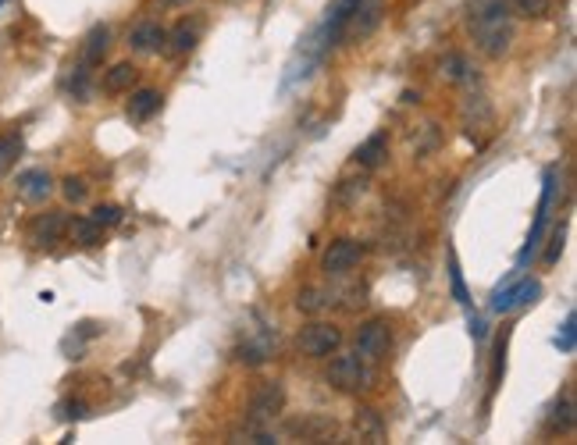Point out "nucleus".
Listing matches in <instances>:
<instances>
[{
	"instance_id": "4468645a",
	"label": "nucleus",
	"mask_w": 577,
	"mask_h": 445,
	"mask_svg": "<svg viewBox=\"0 0 577 445\" xmlns=\"http://www.w3.org/2000/svg\"><path fill=\"white\" fill-rule=\"evenodd\" d=\"M136 65L132 61H122V65H115L111 72H104V93H125V89H132L136 86Z\"/></svg>"
},
{
	"instance_id": "9d476101",
	"label": "nucleus",
	"mask_w": 577,
	"mask_h": 445,
	"mask_svg": "<svg viewBox=\"0 0 577 445\" xmlns=\"http://www.w3.org/2000/svg\"><path fill=\"white\" fill-rule=\"evenodd\" d=\"M61 232H65V214H40L36 221H33V243L36 246H54V243H61Z\"/></svg>"
},
{
	"instance_id": "f8f14e48",
	"label": "nucleus",
	"mask_w": 577,
	"mask_h": 445,
	"mask_svg": "<svg viewBox=\"0 0 577 445\" xmlns=\"http://www.w3.org/2000/svg\"><path fill=\"white\" fill-rule=\"evenodd\" d=\"M349 18H353V29H349V33H353V36H368L374 25L381 22V4H378V0H360Z\"/></svg>"
},
{
	"instance_id": "39448f33",
	"label": "nucleus",
	"mask_w": 577,
	"mask_h": 445,
	"mask_svg": "<svg viewBox=\"0 0 577 445\" xmlns=\"http://www.w3.org/2000/svg\"><path fill=\"white\" fill-rule=\"evenodd\" d=\"M286 431L292 439H303V442H325L335 435V420L325 417V413H303L296 420H288Z\"/></svg>"
},
{
	"instance_id": "6e6552de",
	"label": "nucleus",
	"mask_w": 577,
	"mask_h": 445,
	"mask_svg": "<svg viewBox=\"0 0 577 445\" xmlns=\"http://www.w3.org/2000/svg\"><path fill=\"white\" fill-rule=\"evenodd\" d=\"M282 406H286V389H282L278 381H268V385L253 396L249 413H253V420H271V417L282 413Z\"/></svg>"
},
{
	"instance_id": "ddd939ff",
	"label": "nucleus",
	"mask_w": 577,
	"mask_h": 445,
	"mask_svg": "<svg viewBox=\"0 0 577 445\" xmlns=\"http://www.w3.org/2000/svg\"><path fill=\"white\" fill-rule=\"evenodd\" d=\"M107 46H111V33H107V25H96V29H93V33L86 36V46H83V68H96V65L104 61Z\"/></svg>"
},
{
	"instance_id": "7c9ffc66",
	"label": "nucleus",
	"mask_w": 577,
	"mask_h": 445,
	"mask_svg": "<svg viewBox=\"0 0 577 445\" xmlns=\"http://www.w3.org/2000/svg\"><path fill=\"white\" fill-rule=\"evenodd\" d=\"M0 4H4V0H0Z\"/></svg>"
},
{
	"instance_id": "1a4fd4ad",
	"label": "nucleus",
	"mask_w": 577,
	"mask_h": 445,
	"mask_svg": "<svg viewBox=\"0 0 577 445\" xmlns=\"http://www.w3.org/2000/svg\"><path fill=\"white\" fill-rule=\"evenodd\" d=\"M50 189H54V182H50V175H46L43 167H29V171L18 175V197H22V200L43 203L50 197Z\"/></svg>"
},
{
	"instance_id": "9b49d317",
	"label": "nucleus",
	"mask_w": 577,
	"mask_h": 445,
	"mask_svg": "<svg viewBox=\"0 0 577 445\" xmlns=\"http://www.w3.org/2000/svg\"><path fill=\"white\" fill-rule=\"evenodd\" d=\"M161 111V93L157 89H139L128 100V122H150Z\"/></svg>"
},
{
	"instance_id": "423d86ee",
	"label": "nucleus",
	"mask_w": 577,
	"mask_h": 445,
	"mask_svg": "<svg viewBox=\"0 0 577 445\" xmlns=\"http://www.w3.org/2000/svg\"><path fill=\"white\" fill-rule=\"evenodd\" d=\"M360 264V246L353 243V239H335V243L325 249V257H321V268L329 271V275H349L353 268Z\"/></svg>"
},
{
	"instance_id": "6ab92c4d",
	"label": "nucleus",
	"mask_w": 577,
	"mask_h": 445,
	"mask_svg": "<svg viewBox=\"0 0 577 445\" xmlns=\"http://www.w3.org/2000/svg\"><path fill=\"white\" fill-rule=\"evenodd\" d=\"M167 43H171V54L182 57V54H189V50L197 46V29H189V22H182V25L167 36Z\"/></svg>"
},
{
	"instance_id": "a878e982",
	"label": "nucleus",
	"mask_w": 577,
	"mask_h": 445,
	"mask_svg": "<svg viewBox=\"0 0 577 445\" xmlns=\"http://www.w3.org/2000/svg\"><path fill=\"white\" fill-rule=\"evenodd\" d=\"M325 303H321V292L318 288H303L299 292V310H321Z\"/></svg>"
},
{
	"instance_id": "20e7f679",
	"label": "nucleus",
	"mask_w": 577,
	"mask_h": 445,
	"mask_svg": "<svg viewBox=\"0 0 577 445\" xmlns=\"http://www.w3.org/2000/svg\"><path fill=\"white\" fill-rule=\"evenodd\" d=\"M389 346H392V335H389V324L385 321L364 324L360 335H357V353H360V360L381 364V360L389 357Z\"/></svg>"
},
{
	"instance_id": "393cba45",
	"label": "nucleus",
	"mask_w": 577,
	"mask_h": 445,
	"mask_svg": "<svg viewBox=\"0 0 577 445\" xmlns=\"http://www.w3.org/2000/svg\"><path fill=\"white\" fill-rule=\"evenodd\" d=\"M556 346H560L563 353H574V314H567V321H563V335H556Z\"/></svg>"
},
{
	"instance_id": "7ed1b4c3",
	"label": "nucleus",
	"mask_w": 577,
	"mask_h": 445,
	"mask_svg": "<svg viewBox=\"0 0 577 445\" xmlns=\"http://www.w3.org/2000/svg\"><path fill=\"white\" fill-rule=\"evenodd\" d=\"M329 381L339 392H357V389H364V385H368V370H364L360 353H342V357H335L329 367Z\"/></svg>"
},
{
	"instance_id": "f257e3e1",
	"label": "nucleus",
	"mask_w": 577,
	"mask_h": 445,
	"mask_svg": "<svg viewBox=\"0 0 577 445\" xmlns=\"http://www.w3.org/2000/svg\"><path fill=\"white\" fill-rule=\"evenodd\" d=\"M471 29H474V40L481 46V54L502 57L513 43V15H510L506 0H474L471 4Z\"/></svg>"
},
{
	"instance_id": "c756f323",
	"label": "nucleus",
	"mask_w": 577,
	"mask_h": 445,
	"mask_svg": "<svg viewBox=\"0 0 577 445\" xmlns=\"http://www.w3.org/2000/svg\"><path fill=\"white\" fill-rule=\"evenodd\" d=\"M167 4H182V0H167Z\"/></svg>"
},
{
	"instance_id": "c85d7f7f",
	"label": "nucleus",
	"mask_w": 577,
	"mask_h": 445,
	"mask_svg": "<svg viewBox=\"0 0 577 445\" xmlns=\"http://www.w3.org/2000/svg\"><path fill=\"white\" fill-rule=\"evenodd\" d=\"M471 335H474L478 342L485 339V321H481V318H471Z\"/></svg>"
},
{
	"instance_id": "b1692460",
	"label": "nucleus",
	"mask_w": 577,
	"mask_h": 445,
	"mask_svg": "<svg viewBox=\"0 0 577 445\" xmlns=\"http://www.w3.org/2000/svg\"><path fill=\"white\" fill-rule=\"evenodd\" d=\"M61 186H65V200L68 203H83L86 200V182L83 178H76V175H72V178H65Z\"/></svg>"
},
{
	"instance_id": "f03ea898",
	"label": "nucleus",
	"mask_w": 577,
	"mask_h": 445,
	"mask_svg": "<svg viewBox=\"0 0 577 445\" xmlns=\"http://www.w3.org/2000/svg\"><path fill=\"white\" fill-rule=\"evenodd\" d=\"M296 346H299L303 357H329V353H335L342 346V331L335 324H307L299 331Z\"/></svg>"
},
{
	"instance_id": "412c9836",
	"label": "nucleus",
	"mask_w": 577,
	"mask_h": 445,
	"mask_svg": "<svg viewBox=\"0 0 577 445\" xmlns=\"http://www.w3.org/2000/svg\"><path fill=\"white\" fill-rule=\"evenodd\" d=\"M552 413H556V417H552V428H560V431H571V428H574V399H571V396H563V403H556Z\"/></svg>"
},
{
	"instance_id": "5701e85b",
	"label": "nucleus",
	"mask_w": 577,
	"mask_h": 445,
	"mask_svg": "<svg viewBox=\"0 0 577 445\" xmlns=\"http://www.w3.org/2000/svg\"><path fill=\"white\" fill-rule=\"evenodd\" d=\"M89 217H93L100 228H107V225H118V221H122V207H115V203H100Z\"/></svg>"
},
{
	"instance_id": "dca6fc26",
	"label": "nucleus",
	"mask_w": 577,
	"mask_h": 445,
	"mask_svg": "<svg viewBox=\"0 0 577 445\" xmlns=\"http://www.w3.org/2000/svg\"><path fill=\"white\" fill-rule=\"evenodd\" d=\"M165 43H167V33L161 25H154V22H147V25H139V29L132 33V46H136V50H147V54L161 50Z\"/></svg>"
},
{
	"instance_id": "aec40b11",
	"label": "nucleus",
	"mask_w": 577,
	"mask_h": 445,
	"mask_svg": "<svg viewBox=\"0 0 577 445\" xmlns=\"http://www.w3.org/2000/svg\"><path fill=\"white\" fill-rule=\"evenodd\" d=\"M18 154H22V136H4L0 139V175L11 171V164L18 161Z\"/></svg>"
},
{
	"instance_id": "2eb2a0df",
	"label": "nucleus",
	"mask_w": 577,
	"mask_h": 445,
	"mask_svg": "<svg viewBox=\"0 0 577 445\" xmlns=\"http://www.w3.org/2000/svg\"><path fill=\"white\" fill-rule=\"evenodd\" d=\"M385 154H389V136H385V132H374L371 139L357 150V164H364V167H378V164L385 161Z\"/></svg>"
},
{
	"instance_id": "4be33fe9",
	"label": "nucleus",
	"mask_w": 577,
	"mask_h": 445,
	"mask_svg": "<svg viewBox=\"0 0 577 445\" xmlns=\"http://www.w3.org/2000/svg\"><path fill=\"white\" fill-rule=\"evenodd\" d=\"M450 282H453V296L456 303H471V296H467V285H463V275H460V260H456V253L450 249Z\"/></svg>"
},
{
	"instance_id": "cd10ccee",
	"label": "nucleus",
	"mask_w": 577,
	"mask_h": 445,
	"mask_svg": "<svg viewBox=\"0 0 577 445\" xmlns=\"http://www.w3.org/2000/svg\"><path fill=\"white\" fill-rule=\"evenodd\" d=\"M502 357H506V342H499V349H495V367H492V389L499 385V378H502Z\"/></svg>"
},
{
	"instance_id": "a211bd4d",
	"label": "nucleus",
	"mask_w": 577,
	"mask_h": 445,
	"mask_svg": "<svg viewBox=\"0 0 577 445\" xmlns=\"http://www.w3.org/2000/svg\"><path fill=\"white\" fill-rule=\"evenodd\" d=\"M506 7L517 15V18H545L552 0H506Z\"/></svg>"
},
{
	"instance_id": "0eeeda50",
	"label": "nucleus",
	"mask_w": 577,
	"mask_h": 445,
	"mask_svg": "<svg viewBox=\"0 0 577 445\" xmlns=\"http://www.w3.org/2000/svg\"><path fill=\"white\" fill-rule=\"evenodd\" d=\"M542 292V285L524 278V282L510 285V288H499L492 296V310L495 314H510L513 307H524V303H535V296Z\"/></svg>"
},
{
	"instance_id": "f3484780",
	"label": "nucleus",
	"mask_w": 577,
	"mask_h": 445,
	"mask_svg": "<svg viewBox=\"0 0 577 445\" xmlns=\"http://www.w3.org/2000/svg\"><path fill=\"white\" fill-rule=\"evenodd\" d=\"M68 228H72V239H76L79 246H96L100 243V236H104V228H100L93 217H76Z\"/></svg>"
},
{
	"instance_id": "bb28decb",
	"label": "nucleus",
	"mask_w": 577,
	"mask_h": 445,
	"mask_svg": "<svg viewBox=\"0 0 577 445\" xmlns=\"http://www.w3.org/2000/svg\"><path fill=\"white\" fill-rule=\"evenodd\" d=\"M560 253H563V228H556V232H552V239H549V253H545V264H556V260H560Z\"/></svg>"
}]
</instances>
